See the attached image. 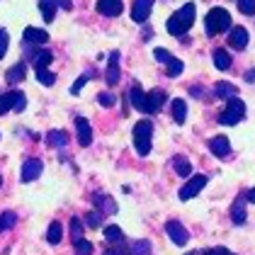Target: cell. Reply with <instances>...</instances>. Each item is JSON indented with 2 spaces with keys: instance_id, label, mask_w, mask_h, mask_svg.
<instances>
[{
  "instance_id": "cell-11",
  "label": "cell",
  "mask_w": 255,
  "mask_h": 255,
  "mask_svg": "<svg viewBox=\"0 0 255 255\" xmlns=\"http://www.w3.org/2000/svg\"><path fill=\"white\" fill-rule=\"evenodd\" d=\"M229 46L236 51H243L248 46V29L246 27H234L231 34H229Z\"/></svg>"
},
{
  "instance_id": "cell-36",
  "label": "cell",
  "mask_w": 255,
  "mask_h": 255,
  "mask_svg": "<svg viewBox=\"0 0 255 255\" xmlns=\"http://www.w3.org/2000/svg\"><path fill=\"white\" fill-rule=\"evenodd\" d=\"M83 221H80L78 216H73L71 219V236H73V241H78V238H83Z\"/></svg>"
},
{
  "instance_id": "cell-14",
  "label": "cell",
  "mask_w": 255,
  "mask_h": 255,
  "mask_svg": "<svg viewBox=\"0 0 255 255\" xmlns=\"http://www.w3.org/2000/svg\"><path fill=\"white\" fill-rule=\"evenodd\" d=\"M122 7V0H98V12H102L105 17H119Z\"/></svg>"
},
{
  "instance_id": "cell-19",
  "label": "cell",
  "mask_w": 255,
  "mask_h": 255,
  "mask_svg": "<svg viewBox=\"0 0 255 255\" xmlns=\"http://www.w3.org/2000/svg\"><path fill=\"white\" fill-rule=\"evenodd\" d=\"M24 76H27V66H24V63H15V66L5 73V80H7L10 85H15V83L24 80Z\"/></svg>"
},
{
  "instance_id": "cell-21",
  "label": "cell",
  "mask_w": 255,
  "mask_h": 255,
  "mask_svg": "<svg viewBox=\"0 0 255 255\" xmlns=\"http://www.w3.org/2000/svg\"><path fill=\"white\" fill-rule=\"evenodd\" d=\"M214 66L219 71H229V66H231V54L226 51V49H214Z\"/></svg>"
},
{
  "instance_id": "cell-29",
  "label": "cell",
  "mask_w": 255,
  "mask_h": 255,
  "mask_svg": "<svg viewBox=\"0 0 255 255\" xmlns=\"http://www.w3.org/2000/svg\"><path fill=\"white\" fill-rule=\"evenodd\" d=\"M34 76H37V80H39L41 85H46V88L56 83V76H54L49 68H37V71H34Z\"/></svg>"
},
{
  "instance_id": "cell-33",
  "label": "cell",
  "mask_w": 255,
  "mask_h": 255,
  "mask_svg": "<svg viewBox=\"0 0 255 255\" xmlns=\"http://www.w3.org/2000/svg\"><path fill=\"white\" fill-rule=\"evenodd\" d=\"M165 66H168V76H170V78H177V76L185 71V63H182L180 59H170Z\"/></svg>"
},
{
  "instance_id": "cell-17",
  "label": "cell",
  "mask_w": 255,
  "mask_h": 255,
  "mask_svg": "<svg viewBox=\"0 0 255 255\" xmlns=\"http://www.w3.org/2000/svg\"><path fill=\"white\" fill-rule=\"evenodd\" d=\"M22 39H24V44H46L49 41V34L44 32V29H37V27H27L24 29V34H22Z\"/></svg>"
},
{
  "instance_id": "cell-45",
  "label": "cell",
  "mask_w": 255,
  "mask_h": 255,
  "mask_svg": "<svg viewBox=\"0 0 255 255\" xmlns=\"http://www.w3.org/2000/svg\"><path fill=\"white\" fill-rule=\"evenodd\" d=\"M190 95H192V98H202V88H199V85H192V88H190Z\"/></svg>"
},
{
  "instance_id": "cell-8",
  "label": "cell",
  "mask_w": 255,
  "mask_h": 255,
  "mask_svg": "<svg viewBox=\"0 0 255 255\" xmlns=\"http://www.w3.org/2000/svg\"><path fill=\"white\" fill-rule=\"evenodd\" d=\"M41 160L39 158H27L24 160V165H22V173H20V177H22V182H32V180H37V177L41 175Z\"/></svg>"
},
{
  "instance_id": "cell-2",
  "label": "cell",
  "mask_w": 255,
  "mask_h": 255,
  "mask_svg": "<svg viewBox=\"0 0 255 255\" xmlns=\"http://www.w3.org/2000/svg\"><path fill=\"white\" fill-rule=\"evenodd\" d=\"M204 29H207L209 37H216V34H221V32H229V29H231V15H229V10L212 7V10L207 12V17H204Z\"/></svg>"
},
{
  "instance_id": "cell-16",
  "label": "cell",
  "mask_w": 255,
  "mask_h": 255,
  "mask_svg": "<svg viewBox=\"0 0 255 255\" xmlns=\"http://www.w3.org/2000/svg\"><path fill=\"white\" fill-rule=\"evenodd\" d=\"M209 151H212L216 158H226L229 156V151H231V143H229V138L226 136H214L212 141H209Z\"/></svg>"
},
{
  "instance_id": "cell-23",
  "label": "cell",
  "mask_w": 255,
  "mask_h": 255,
  "mask_svg": "<svg viewBox=\"0 0 255 255\" xmlns=\"http://www.w3.org/2000/svg\"><path fill=\"white\" fill-rule=\"evenodd\" d=\"M170 110H173V119H175L177 124H185V119H187V105H185V100H173L170 102Z\"/></svg>"
},
{
  "instance_id": "cell-35",
  "label": "cell",
  "mask_w": 255,
  "mask_h": 255,
  "mask_svg": "<svg viewBox=\"0 0 255 255\" xmlns=\"http://www.w3.org/2000/svg\"><path fill=\"white\" fill-rule=\"evenodd\" d=\"M73 243H76V255H93V243H90V241L78 238V241H73Z\"/></svg>"
},
{
  "instance_id": "cell-32",
  "label": "cell",
  "mask_w": 255,
  "mask_h": 255,
  "mask_svg": "<svg viewBox=\"0 0 255 255\" xmlns=\"http://www.w3.org/2000/svg\"><path fill=\"white\" fill-rule=\"evenodd\" d=\"M46 141H49V146H51V148H56V146L63 148V146L68 143V136H66L63 131H51V134L46 136Z\"/></svg>"
},
{
  "instance_id": "cell-10",
  "label": "cell",
  "mask_w": 255,
  "mask_h": 255,
  "mask_svg": "<svg viewBox=\"0 0 255 255\" xmlns=\"http://www.w3.org/2000/svg\"><path fill=\"white\" fill-rule=\"evenodd\" d=\"M153 2L156 0H134V5H131V20L146 22L148 15H151V10H153Z\"/></svg>"
},
{
  "instance_id": "cell-26",
  "label": "cell",
  "mask_w": 255,
  "mask_h": 255,
  "mask_svg": "<svg viewBox=\"0 0 255 255\" xmlns=\"http://www.w3.org/2000/svg\"><path fill=\"white\" fill-rule=\"evenodd\" d=\"M173 168H175L177 175H182V177L192 175V163H190L187 158H182V156H175V158H173Z\"/></svg>"
},
{
  "instance_id": "cell-48",
  "label": "cell",
  "mask_w": 255,
  "mask_h": 255,
  "mask_svg": "<svg viewBox=\"0 0 255 255\" xmlns=\"http://www.w3.org/2000/svg\"><path fill=\"white\" fill-rule=\"evenodd\" d=\"M0 187H2V177H0Z\"/></svg>"
},
{
  "instance_id": "cell-13",
  "label": "cell",
  "mask_w": 255,
  "mask_h": 255,
  "mask_svg": "<svg viewBox=\"0 0 255 255\" xmlns=\"http://www.w3.org/2000/svg\"><path fill=\"white\" fill-rule=\"evenodd\" d=\"M76 134H78L80 146H90V143H93V129H90V122L85 117L76 119Z\"/></svg>"
},
{
  "instance_id": "cell-49",
  "label": "cell",
  "mask_w": 255,
  "mask_h": 255,
  "mask_svg": "<svg viewBox=\"0 0 255 255\" xmlns=\"http://www.w3.org/2000/svg\"><path fill=\"white\" fill-rule=\"evenodd\" d=\"M185 255H197V253H185Z\"/></svg>"
},
{
  "instance_id": "cell-31",
  "label": "cell",
  "mask_w": 255,
  "mask_h": 255,
  "mask_svg": "<svg viewBox=\"0 0 255 255\" xmlns=\"http://www.w3.org/2000/svg\"><path fill=\"white\" fill-rule=\"evenodd\" d=\"M131 255H151V241H146V238H141V241H136L134 246H131V251H129Z\"/></svg>"
},
{
  "instance_id": "cell-42",
  "label": "cell",
  "mask_w": 255,
  "mask_h": 255,
  "mask_svg": "<svg viewBox=\"0 0 255 255\" xmlns=\"http://www.w3.org/2000/svg\"><path fill=\"white\" fill-rule=\"evenodd\" d=\"M88 78H90V76H83V78L76 80V83L71 85V93H73V95H78V93H80V88H83V85L88 83Z\"/></svg>"
},
{
  "instance_id": "cell-1",
  "label": "cell",
  "mask_w": 255,
  "mask_h": 255,
  "mask_svg": "<svg viewBox=\"0 0 255 255\" xmlns=\"http://www.w3.org/2000/svg\"><path fill=\"white\" fill-rule=\"evenodd\" d=\"M195 15H197V5L195 2H185L175 15L168 17V22H165L168 34H173V37H185V32H187V29L192 27V22H195Z\"/></svg>"
},
{
  "instance_id": "cell-27",
  "label": "cell",
  "mask_w": 255,
  "mask_h": 255,
  "mask_svg": "<svg viewBox=\"0 0 255 255\" xmlns=\"http://www.w3.org/2000/svg\"><path fill=\"white\" fill-rule=\"evenodd\" d=\"M15 95H17V90H7L5 95H0V115H5V112H10V110H12V105H15Z\"/></svg>"
},
{
  "instance_id": "cell-28",
  "label": "cell",
  "mask_w": 255,
  "mask_h": 255,
  "mask_svg": "<svg viewBox=\"0 0 255 255\" xmlns=\"http://www.w3.org/2000/svg\"><path fill=\"white\" fill-rule=\"evenodd\" d=\"M15 224H17V214L15 212H2L0 214V234L2 231H10Z\"/></svg>"
},
{
  "instance_id": "cell-43",
  "label": "cell",
  "mask_w": 255,
  "mask_h": 255,
  "mask_svg": "<svg viewBox=\"0 0 255 255\" xmlns=\"http://www.w3.org/2000/svg\"><path fill=\"white\" fill-rule=\"evenodd\" d=\"M100 105H102V107H112V105H115V95L102 93V95H100Z\"/></svg>"
},
{
  "instance_id": "cell-5",
  "label": "cell",
  "mask_w": 255,
  "mask_h": 255,
  "mask_svg": "<svg viewBox=\"0 0 255 255\" xmlns=\"http://www.w3.org/2000/svg\"><path fill=\"white\" fill-rule=\"evenodd\" d=\"M207 187V175H195L187 180V185L180 190V199L182 202H187V199H192V197H197L202 190Z\"/></svg>"
},
{
  "instance_id": "cell-9",
  "label": "cell",
  "mask_w": 255,
  "mask_h": 255,
  "mask_svg": "<svg viewBox=\"0 0 255 255\" xmlns=\"http://www.w3.org/2000/svg\"><path fill=\"white\" fill-rule=\"evenodd\" d=\"M27 56L32 59V63H34V71L37 68H49V63L54 61V54L49 51V49H27Z\"/></svg>"
},
{
  "instance_id": "cell-4",
  "label": "cell",
  "mask_w": 255,
  "mask_h": 255,
  "mask_svg": "<svg viewBox=\"0 0 255 255\" xmlns=\"http://www.w3.org/2000/svg\"><path fill=\"white\" fill-rule=\"evenodd\" d=\"M243 117H246V102L238 98H231V100H226V107H224V112L219 115V124L234 127V124H238Z\"/></svg>"
},
{
  "instance_id": "cell-37",
  "label": "cell",
  "mask_w": 255,
  "mask_h": 255,
  "mask_svg": "<svg viewBox=\"0 0 255 255\" xmlns=\"http://www.w3.org/2000/svg\"><path fill=\"white\" fill-rule=\"evenodd\" d=\"M238 10L243 12V15H255V0H238Z\"/></svg>"
},
{
  "instance_id": "cell-18",
  "label": "cell",
  "mask_w": 255,
  "mask_h": 255,
  "mask_svg": "<svg viewBox=\"0 0 255 255\" xmlns=\"http://www.w3.org/2000/svg\"><path fill=\"white\" fill-rule=\"evenodd\" d=\"M129 100H131V105L136 107L138 112H146V93L141 90L138 83H134V85L129 88Z\"/></svg>"
},
{
  "instance_id": "cell-40",
  "label": "cell",
  "mask_w": 255,
  "mask_h": 255,
  "mask_svg": "<svg viewBox=\"0 0 255 255\" xmlns=\"http://www.w3.org/2000/svg\"><path fill=\"white\" fill-rule=\"evenodd\" d=\"M105 255H131V253H129L124 246H112V248H107V251H105Z\"/></svg>"
},
{
  "instance_id": "cell-41",
  "label": "cell",
  "mask_w": 255,
  "mask_h": 255,
  "mask_svg": "<svg viewBox=\"0 0 255 255\" xmlns=\"http://www.w3.org/2000/svg\"><path fill=\"white\" fill-rule=\"evenodd\" d=\"M153 56H156V61H160V63H168V61L173 59L165 49H156V51H153Z\"/></svg>"
},
{
  "instance_id": "cell-30",
  "label": "cell",
  "mask_w": 255,
  "mask_h": 255,
  "mask_svg": "<svg viewBox=\"0 0 255 255\" xmlns=\"http://www.w3.org/2000/svg\"><path fill=\"white\" fill-rule=\"evenodd\" d=\"M105 238L110 243H119L124 238V234H122V229H119L117 224H110V226H105Z\"/></svg>"
},
{
  "instance_id": "cell-47",
  "label": "cell",
  "mask_w": 255,
  "mask_h": 255,
  "mask_svg": "<svg viewBox=\"0 0 255 255\" xmlns=\"http://www.w3.org/2000/svg\"><path fill=\"white\" fill-rule=\"evenodd\" d=\"M246 197H248V199H251V202L255 204V187H251V190H248V195H246Z\"/></svg>"
},
{
  "instance_id": "cell-34",
  "label": "cell",
  "mask_w": 255,
  "mask_h": 255,
  "mask_svg": "<svg viewBox=\"0 0 255 255\" xmlns=\"http://www.w3.org/2000/svg\"><path fill=\"white\" fill-rule=\"evenodd\" d=\"M83 224H88L90 229H100L102 226V212H88Z\"/></svg>"
},
{
  "instance_id": "cell-46",
  "label": "cell",
  "mask_w": 255,
  "mask_h": 255,
  "mask_svg": "<svg viewBox=\"0 0 255 255\" xmlns=\"http://www.w3.org/2000/svg\"><path fill=\"white\" fill-rule=\"evenodd\" d=\"M246 80H248V83H255V68H251V71L246 73Z\"/></svg>"
},
{
  "instance_id": "cell-22",
  "label": "cell",
  "mask_w": 255,
  "mask_h": 255,
  "mask_svg": "<svg viewBox=\"0 0 255 255\" xmlns=\"http://www.w3.org/2000/svg\"><path fill=\"white\" fill-rule=\"evenodd\" d=\"M95 207L102 209V214H115L117 212V204H115V199L107 195H95Z\"/></svg>"
},
{
  "instance_id": "cell-20",
  "label": "cell",
  "mask_w": 255,
  "mask_h": 255,
  "mask_svg": "<svg viewBox=\"0 0 255 255\" xmlns=\"http://www.w3.org/2000/svg\"><path fill=\"white\" fill-rule=\"evenodd\" d=\"M56 7H59V0H39V10L44 15L46 22H54L56 17Z\"/></svg>"
},
{
  "instance_id": "cell-38",
  "label": "cell",
  "mask_w": 255,
  "mask_h": 255,
  "mask_svg": "<svg viewBox=\"0 0 255 255\" xmlns=\"http://www.w3.org/2000/svg\"><path fill=\"white\" fill-rule=\"evenodd\" d=\"M24 107H27V98H24V93L17 90V95H15V105H12V112H24Z\"/></svg>"
},
{
  "instance_id": "cell-25",
  "label": "cell",
  "mask_w": 255,
  "mask_h": 255,
  "mask_svg": "<svg viewBox=\"0 0 255 255\" xmlns=\"http://www.w3.org/2000/svg\"><path fill=\"white\" fill-rule=\"evenodd\" d=\"M61 238H63V226H61L59 221H51V224H49V231H46V241H49L51 246H59Z\"/></svg>"
},
{
  "instance_id": "cell-3",
  "label": "cell",
  "mask_w": 255,
  "mask_h": 255,
  "mask_svg": "<svg viewBox=\"0 0 255 255\" xmlns=\"http://www.w3.org/2000/svg\"><path fill=\"white\" fill-rule=\"evenodd\" d=\"M151 138H153V124L148 119H141L134 124V146L138 156H148L151 151Z\"/></svg>"
},
{
  "instance_id": "cell-39",
  "label": "cell",
  "mask_w": 255,
  "mask_h": 255,
  "mask_svg": "<svg viewBox=\"0 0 255 255\" xmlns=\"http://www.w3.org/2000/svg\"><path fill=\"white\" fill-rule=\"evenodd\" d=\"M7 44H10V37H7V32H5V29H0V59L5 56V51H7Z\"/></svg>"
},
{
  "instance_id": "cell-44",
  "label": "cell",
  "mask_w": 255,
  "mask_h": 255,
  "mask_svg": "<svg viewBox=\"0 0 255 255\" xmlns=\"http://www.w3.org/2000/svg\"><path fill=\"white\" fill-rule=\"evenodd\" d=\"M204 255H234L231 251H226V248H212V251H207Z\"/></svg>"
},
{
  "instance_id": "cell-6",
  "label": "cell",
  "mask_w": 255,
  "mask_h": 255,
  "mask_svg": "<svg viewBox=\"0 0 255 255\" xmlns=\"http://www.w3.org/2000/svg\"><path fill=\"white\" fill-rule=\"evenodd\" d=\"M165 234H168V238L175 243V246H187V241H190V234L185 231V226L180 224V221H168L165 224Z\"/></svg>"
},
{
  "instance_id": "cell-24",
  "label": "cell",
  "mask_w": 255,
  "mask_h": 255,
  "mask_svg": "<svg viewBox=\"0 0 255 255\" xmlns=\"http://www.w3.org/2000/svg\"><path fill=\"white\" fill-rule=\"evenodd\" d=\"M231 219H234V224H246V202H243V197H238L234 202V207H231Z\"/></svg>"
},
{
  "instance_id": "cell-15",
  "label": "cell",
  "mask_w": 255,
  "mask_h": 255,
  "mask_svg": "<svg viewBox=\"0 0 255 255\" xmlns=\"http://www.w3.org/2000/svg\"><path fill=\"white\" fill-rule=\"evenodd\" d=\"M214 98H221V100L238 98V88L234 83H229V80H219L214 85Z\"/></svg>"
},
{
  "instance_id": "cell-12",
  "label": "cell",
  "mask_w": 255,
  "mask_h": 255,
  "mask_svg": "<svg viewBox=\"0 0 255 255\" xmlns=\"http://www.w3.org/2000/svg\"><path fill=\"white\" fill-rule=\"evenodd\" d=\"M105 80H107V85H110V88H115V85L119 83V51H112V54H110Z\"/></svg>"
},
{
  "instance_id": "cell-7",
  "label": "cell",
  "mask_w": 255,
  "mask_h": 255,
  "mask_svg": "<svg viewBox=\"0 0 255 255\" xmlns=\"http://www.w3.org/2000/svg\"><path fill=\"white\" fill-rule=\"evenodd\" d=\"M165 90H160V88H156V90H151L148 95H146V115H158L160 110H163V105H165Z\"/></svg>"
}]
</instances>
